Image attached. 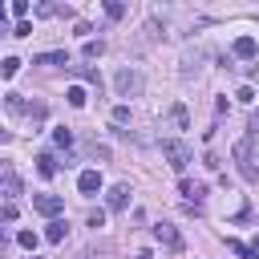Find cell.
I'll return each mask as SVG.
<instances>
[{
  "mask_svg": "<svg viewBox=\"0 0 259 259\" xmlns=\"http://www.w3.org/2000/svg\"><path fill=\"white\" fill-rule=\"evenodd\" d=\"M162 158H166V162H170V170H178V174L194 162V154H190V146H186L182 138H166V142H162Z\"/></svg>",
  "mask_w": 259,
  "mask_h": 259,
  "instance_id": "obj_1",
  "label": "cell"
},
{
  "mask_svg": "<svg viewBox=\"0 0 259 259\" xmlns=\"http://www.w3.org/2000/svg\"><path fill=\"white\" fill-rule=\"evenodd\" d=\"M113 89H117V97H138L142 93V73L134 65H121L113 73Z\"/></svg>",
  "mask_w": 259,
  "mask_h": 259,
  "instance_id": "obj_2",
  "label": "cell"
},
{
  "mask_svg": "<svg viewBox=\"0 0 259 259\" xmlns=\"http://www.w3.org/2000/svg\"><path fill=\"white\" fill-rule=\"evenodd\" d=\"M32 210L45 214V219H57V214L65 210V198H61V194H36V198H32Z\"/></svg>",
  "mask_w": 259,
  "mask_h": 259,
  "instance_id": "obj_3",
  "label": "cell"
},
{
  "mask_svg": "<svg viewBox=\"0 0 259 259\" xmlns=\"http://www.w3.org/2000/svg\"><path fill=\"white\" fill-rule=\"evenodd\" d=\"M0 194H4L8 202H16V198L24 194V182H20L16 170H0Z\"/></svg>",
  "mask_w": 259,
  "mask_h": 259,
  "instance_id": "obj_4",
  "label": "cell"
},
{
  "mask_svg": "<svg viewBox=\"0 0 259 259\" xmlns=\"http://www.w3.org/2000/svg\"><path fill=\"white\" fill-rule=\"evenodd\" d=\"M235 162H239V174H243L247 182H255V178H259V170H255V162H251V146H247V142H239V146H235Z\"/></svg>",
  "mask_w": 259,
  "mask_h": 259,
  "instance_id": "obj_5",
  "label": "cell"
},
{
  "mask_svg": "<svg viewBox=\"0 0 259 259\" xmlns=\"http://www.w3.org/2000/svg\"><path fill=\"white\" fill-rule=\"evenodd\" d=\"M154 239H158L162 247H170V251H182V235H178V227H170V223H154Z\"/></svg>",
  "mask_w": 259,
  "mask_h": 259,
  "instance_id": "obj_6",
  "label": "cell"
},
{
  "mask_svg": "<svg viewBox=\"0 0 259 259\" xmlns=\"http://www.w3.org/2000/svg\"><path fill=\"white\" fill-rule=\"evenodd\" d=\"M105 206H109V210H125V206H130V186H125V182H113V186L105 190Z\"/></svg>",
  "mask_w": 259,
  "mask_h": 259,
  "instance_id": "obj_7",
  "label": "cell"
},
{
  "mask_svg": "<svg viewBox=\"0 0 259 259\" xmlns=\"http://www.w3.org/2000/svg\"><path fill=\"white\" fill-rule=\"evenodd\" d=\"M77 190H81L85 198H93V194L101 190V174H97V170H81V174H77Z\"/></svg>",
  "mask_w": 259,
  "mask_h": 259,
  "instance_id": "obj_8",
  "label": "cell"
},
{
  "mask_svg": "<svg viewBox=\"0 0 259 259\" xmlns=\"http://www.w3.org/2000/svg\"><path fill=\"white\" fill-rule=\"evenodd\" d=\"M178 190L186 194V206H202V198H206V186H202V182H186V178H182Z\"/></svg>",
  "mask_w": 259,
  "mask_h": 259,
  "instance_id": "obj_9",
  "label": "cell"
},
{
  "mask_svg": "<svg viewBox=\"0 0 259 259\" xmlns=\"http://www.w3.org/2000/svg\"><path fill=\"white\" fill-rule=\"evenodd\" d=\"M65 235H69V227H65V219H53V223L45 227V239H49V243H65Z\"/></svg>",
  "mask_w": 259,
  "mask_h": 259,
  "instance_id": "obj_10",
  "label": "cell"
},
{
  "mask_svg": "<svg viewBox=\"0 0 259 259\" xmlns=\"http://www.w3.org/2000/svg\"><path fill=\"white\" fill-rule=\"evenodd\" d=\"M36 174H40V178H53V174H57V158H53V154H36Z\"/></svg>",
  "mask_w": 259,
  "mask_h": 259,
  "instance_id": "obj_11",
  "label": "cell"
},
{
  "mask_svg": "<svg viewBox=\"0 0 259 259\" xmlns=\"http://www.w3.org/2000/svg\"><path fill=\"white\" fill-rule=\"evenodd\" d=\"M32 65H69V53H65V49H57V53H40Z\"/></svg>",
  "mask_w": 259,
  "mask_h": 259,
  "instance_id": "obj_12",
  "label": "cell"
},
{
  "mask_svg": "<svg viewBox=\"0 0 259 259\" xmlns=\"http://www.w3.org/2000/svg\"><path fill=\"white\" fill-rule=\"evenodd\" d=\"M227 251H235L239 259H259V251H255V247H247V243H239V239H227Z\"/></svg>",
  "mask_w": 259,
  "mask_h": 259,
  "instance_id": "obj_13",
  "label": "cell"
},
{
  "mask_svg": "<svg viewBox=\"0 0 259 259\" xmlns=\"http://www.w3.org/2000/svg\"><path fill=\"white\" fill-rule=\"evenodd\" d=\"M255 49H259L255 36H239V40H235V57H255Z\"/></svg>",
  "mask_w": 259,
  "mask_h": 259,
  "instance_id": "obj_14",
  "label": "cell"
},
{
  "mask_svg": "<svg viewBox=\"0 0 259 259\" xmlns=\"http://www.w3.org/2000/svg\"><path fill=\"white\" fill-rule=\"evenodd\" d=\"M170 121H174V130H186V125H190V113H186V105H170Z\"/></svg>",
  "mask_w": 259,
  "mask_h": 259,
  "instance_id": "obj_15",
  "label": "cell"
},
{
  "mask_svg": "<svg viewBox=\"0 0 259 259\" xmlns=\"http://www.w3.org/2000/svg\"><path fill=\"white\" fill-rule=\"evenodd\" d=\"M16 243H20L28 255H36V243H40V235H36V231H20V235H16Z\"/></svg>",
  "mask_w": 259,
  "mask_h": 259,
  "instance_id": "obj_16",
  "label": "cell"
},
{
  "mask_svg": "<svg viewBox=\"0 0 259 259\" xmlns=\"http://www.w3.org/2000/svg\"><path fill=\"white\" fill-rule=\"evenodd\" d=\"M20 65H24L20 57H4V61H0V77H16V73H20Z\"/></svg>",
  "mask_w": 259,
  "mask_h": 259,
  "instance_id": "obj_17",
  "label": "cell"
},
{
  "mask_svg": "<svg viewBox=\"0 0 259 259\" xmlns=\"http://www.w3.org/2000/svg\"><path fill=\"white\" fill-rule=\"evenodd\" d=\"M65 97H69V105H73V109H81V105L89 101V93H85L81 85H69V93H65Z\"/></svg>",
  "mask_w": 259,
  "mask_h": 259,
  "instance_id": "obj_18",
  "label": "cell"
},
{
  "mask_svg": "<svg viewBox=\"0 0 259 259\" xmlns=\"http://www.w3.org/2000/svg\"><path fill=\"white\" fill-rule=\"evenodd\" d=\"M105 16H109V20H121V16H125V4H121V0H109V4H105Z\"/></svg>",
  "mask_w": 259,
  "mask_h": 259,
  "instance_id": "obj_19",
  "label": "cell"
},
{
  "mask_svg": "<svg viewBox=\"0 0 259 259\" xmlns=\"http://www.w3.org/2000/svg\"><path fill=\"white\" fill-rule=\"evenodd\" d=\"M105 53V40H85V57L93 61V57H101Z\"/></svg>",
  "mask_w": 259,
  "mask_h": 259,
  "instance_id": "obj_20",
  "label": "cell"
},
{
  "mask_svg": "<svg viewBox=\"0 0 259 259\" xmlns=\"http://www.w3.org/2000/svg\"><path fill=\"white\" fill-rule=\"evenodd\" d=\"M8 12H12V16H20V20H24V16H28V0H12V4H8Z\"/></svg>",
  "mask_w": 259,
  "mask_h": 259,
  "instance_id": "obj_21",
  "label": "cell"
},
{
  "mask_svg": "<svg viewBox=\"0 0 259 259\" xmlns=\"http://www.w3.org/2000/svg\"><path fill=\"white\" fill-rule=\"evenodd\" d=\"M53 142H57V146H65V150H69V146H73V134H69V130H65V125H61V130H57V134H53Z\"/></svg>",
  "mask_w": 259,
  "mask_h": 259,
  "instance_id": "obj_22",
  "label": "cell"
},
{
  "mask_svg": "<svg viewBox=\"0 0 259 259\" xmlns=\"http://www.w3.org/2000/svg\"><path fill=\"white\" fill-rule=\"evenodd\" d=\"M125 121H130V105H117L113 109V125H125Z\"/></svg>",
  "mask_w": 259,
  "mask_h": 259,
  "instance_id": "obj_23",
  "label": "cell"
},
{
  "mask_svg": "<svg viewBox=\"0 0 259 259\" xmlns=\"http://www.w3.org/2000/svg\"><path fill=\"white\" fill-rule=\"evenodd\" d=\"M85 223H89L93 231H97V227H105V210H89V219H85Z\"/></svg>",
  "mask_w": 259,
  "mask_h": 259,
  "instance_id": "obj_24",
  "label": "cell"
},
{
  "mask_svg": "<svg viewBox=\"0 0 259 259\" xmlns=\"http://www.w3.org/2000/svg\"><path fill=\"white\" fill-rule=\"evenodd\" d=\"M12 36H32V24H28V20H20V24L12 28Z\"/></svg>",
  "mask_w": 259,
  "mask_h": 259,
  "instance_id": "obj_25",
  "label": "cell"
},
{
  "mask_svg": "<svg viewBox=\"0 0 259 259\" xmlns=\"http://www.w3.org/2000/svg\"><path fill=\"white\" fill-rule=\"evenodd\" d=\"M77 73H81V77H85V81H89V85H97V89H101V77H97V73H93V69H77Z\"/></svg>",
  "mask_w": 259,
  "mask_h": 259,
  "instance_id": "obj_26",
  "label": "cell"
},
{
  "mask_svg": "<svg viewBox=\"0 0 259 259\" xmlns=\"http://www.w3.org/2000/svg\"><path fill=\"white\" fill-rule=\"evenodd\" d=\"M235 97H239V101H255V89H251V85H243V89H239Z\"/></svg>",
  "mask_w": 259,
  "mask_h": 259,
  "instance_id": "obj_27",
  "label": "cell"
},
{
  "mask_svg": "<svg viewBox=\"0 0 259 259\" xmlns=\"http://www.w3.org/2000/svg\"><path fill=\"white\" fill-rule=\"evenodd\" d=\"M16 214H20V206H16V202H8V206H4V223H12Z\"/></svg>",
  "mask_w": 259,
  "mask_h": 259,
  "instance_id": "obj_28",
  "label": "cell"
},
{
  "mask_svg": "<svg viewBox=\"0 0 259 259\" xmlns=\"http://www.w3.org/2000/svg\"><path fill=\"white\" fill-rule=\"evenodd\" d=\"M8 239H12V235H8V231H4V227H0V251H4V247H8Z\"/></svg>",
  "mask_w": 259,
  "mask_h": 259,
  "instance_id": "obj_29",
  "label": "cell"
},
{
  "mask_svg": "<svg viewBox=\"0 0 259 259\" xmlns=\"http://www.w3.org/2000/svg\"><path fill=\"white\" fill-rule=\"evenodd\" d=\"M251 134H259V113H255V117H251Z\"/></svg>",
  "mask_w": 259,
  "mask_h": 259,
  "instance_id": "obj_30",
  "label": "cell"
},
{
  "mask_svg": "<svg viewBox=\"0 0 259 259\" xmlns=\"http://www.w3.org/2000/svg\"><path fill=\"white\" fill-rule=\"evenodd\" d=\"M0 32H4V20H0Z\"/></svg>",
  "mask_w": 259,
  "mask_h": 259,
  "instance_id": "obj_31",
  "label": "cell"
},
{
  "mask_svg": "<svg viewBox=\"0 0 259 259\" xmlns=\"http://www.w3.org/2000/svg\"><path fill=\"white\" fill-rule=\"evenodd\" d=\"M28 259H40V255H28Z\"/></svg>",
  "mask_w": 259,
  "mask_h": 259,
  "instance_id": "obj_32",
  "label": "cell"
}]
</instances>
